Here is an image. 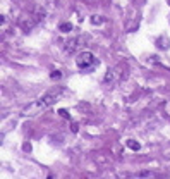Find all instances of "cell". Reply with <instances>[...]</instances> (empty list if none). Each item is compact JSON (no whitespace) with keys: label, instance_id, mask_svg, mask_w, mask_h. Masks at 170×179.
Masks as SVG:
<instances>
[{"label":"cell","instance_id":"6da1fadb","mask_svg":"<svg viewBox=\"0 0 170 179\" xmlns=\"http://www.w3.org/2000/svg\"><path fill=\"white\" fill-rule=\"evenodd\" d=\"M60 98H62V88H52V90H48L43 96H40L36 102L28 105L26 109L22 110V114H24V115H36V114H40L41 110L48 109L50 105L57 103Z\"/></svg>","mask_w":170,"mask_h":179},{"label":"cell","instance_id":"7a4b0ae2","mask_svg":"<svg viewBox=\"0 0 170 179\" xmlns=\"http://www.w3.org/2000/svg\"><path fill=\"white\" fill-rule=\"evenodd\" d=\"M93 62H95V57H93L91 52H81L76 57V64H77L79 69H86V67L91 66Z\"/></svg>","mask_w":170,"mask_h":179},{"label":"cell","instance_id":"3957f363","mask_svg":"<svg viewBox=\"0 0 170 179\" xmlns=\"http://www.w3.org/2000/svg\"><path fill=\"white\" fill-rule=\"evenodd\" d=\"M77 45H79V40L77 38H69L66 43H64V48H66L67 53H72L76 48H77Z\"/></svg>","mask_w":170,"mask_h":179},{"label":"cell","instance_id":"277c9868","mask_svg":"<svg viewBox=\"0 0 170 179\" xmlns=\"http://www.w3.org/2000/svg\"><path fill=\"white\" fill-rule=\"evenodd\" d=\"M157 45H158V48H160V50H168V47H170V40L167 38V36H158Z\"/></svg>","mask_w":170,"mask_h":179},{"label":"cell","instance_id":"5b68a950","mask_svg":"<svg viewBox=\"0 0 170 179\" xmlns=\"http://www.w3.org/2000/svg\"><path fill=\"white\" fill-rule=\"evenodd\" d=\"M127 146H129V148H131L132 152H138V150L141 148V145L138 143L136 140H129V141H127Z\"/></svg>","mask_w":170,"mask_h":179},{"label":"cell","instance_id":"8992f818","mask_svg":"<svg viewBox=\"0 0 170 179\" xmlns=\"http://www.w3.org/2000/svg\"><path fill=\"white\" fill-rule=\"evenodd\" d=\"M59 29H60L62 33H69V31H72V24H70V22H62L60 26H59Z\"/></svg>","mask_w":170,"mask_h":179},{"label":"cell","instance_id":"52a82bcc","mask_svg":"<svg viewBox=\"0 0 170 179\" xmlns=\"http://www.w3.org/2000/svg\"><path fill=\"white\" fill-rule=\"evenodd\" d=\"M113 79H115V69H108V72L105 76V83H112Z\"/></svg>","mask_w":170,"mask_h":179},{"label":"cell","instance_id":"ba28073f","mask_svg":"<svg viewBox=\"0 0 170 179\" xmlns=\"http://www.w3.org/2000/svg\"><path fill=\"white\" fill-rule=\"evenodd\" d=\"M91 22L95 26H100L101 22H105V19L101 18V16H91Z\"/></svg>","mask_w":170,"mask_h":179},{"label":"cell","instance_id":"9c48e42d","mask_svg":"<svg viewBox=\"0 0 170 179\" xmlns=\"http://www.w3.org/2000/svg\"><path fill=\"white\" fill-rule=\"evenodd\" d=\"M59 115H62V117H66V119H70L69 112H67L66 109H60V110H59Z\"/></svg>","mask_w":170,"mask_h":179},{"label":"cell","instance_id":"30bf717a","mask_svg":"<svg viewBox=\"0 0 170 179\" xmlns=\"http://www.w3.org/2000/svg\"><path fill=\"white\" fill-rule=\"evenodd\" d=\"M52 78H53V79L62 78V72H59V71H53V72H52Z\"/></svg>","mask_w":170,"mask_h":179},{"label":"cell","instance_id":"8fae6325","mask_svg":"<svg viewBox=\"0 0 170 179\" xmlns=\"http://www.w3.org/2000/svg\"><path fill=\"white\" fill-rule=\"evenodd\" d=\"M70 129H72V131H74V133H77V129H79L77 123H72V124H70Z\"/></svg>","mask_w":170,"mask_h":179},{"label":"cell","instance_id":"7c38bea8","mask_svg":"<svg viewBox=\"0 0 170 179\" xmlns=\"http://www.w3.org/2000/svg\"><path fill=\"white\" fill-rule=\"evenodd\" d=\"M24 150H26V152H29V150H31V145L29 143H24Z\"/></svg>","mask_w":170,"mask_h":179},{"label":"cell","instance_id":"4fadbf2b","mask_svg":"<svg viewBox=\"0 0 170 179\" xmlns=\"http://www.w3.org/2000/svg\"><path fill=\"white\" fill-rule=\"evenodd\" d=\"M168 4H170V0H168Z\"/></svg>","mask_w":170,"mask_h":179}]
</instances>
